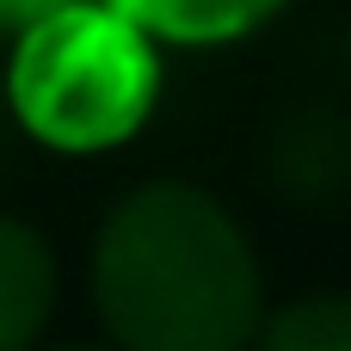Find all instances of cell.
<instances>
[{
  "mask_svg": "<svg viewBox=\"0 0 351 351\" xmlns=\"http://www.w3.org/2000/svg\"><path fill=\"white\" fill-rule=\"evenodd\" d=\"M93 302L123 351H247L265 278L241 222L185 179H148L99 228Z\"/></svg>",
  "mask_w": 351,
  "mask_h": 351,
  "instance_id": "obj_1",
  "label": "cell"
},
{
  "mask_svg": "<svg viewBox=\"0 0 351 351\" xmlns=\"http://www.w3.org/2000/svg\"><path fill=\"white\" fill-rule=\"evenodd\" d=\"M6 99L19 130L62 154H93L123 142L154 105V49L130 12L49 6L6 68Z\"/></svg>",
  "mask_w": 351,
  "mask_h": 351,
  "instance_id": "obj_2",
  "label": "cell"
},
{
  "mask_svg": "<svg viewBox=\"0 0 351 351\" xmlns=\"http://www.w3.org/2000/svg\"><path fill=\"white\" fill-rule=\"evenodd\" d=\"M49 308H56V253H49V241L31 222L0 216V351H31Z\"/></svg>",
  "mask_w": 351,
  "mask_h": 351,
  "instance_id": "obj_3",
  "label": "cell"
},
{
  "mask_svg": "<svg viewBox=\"0 0 351 351\" xmlns=\"http://www.w3.org/2000/svg\"><path fill=\"white\" fill-rule=\"evenodd\" d=\"M351 167V136L333 117H296L278 136V179L296 197H327Z\"/></svg>",
  "mask_w": 351,
  "mask_h": 351,
  "instance_id": "obj_4",
  "label": "cell"
},
{
  "mask_svg": "<svg viewBox=\"0 0 351 351\" xmlns=\"http://www.w3.org/2000/svg\"><path fill=\"white\" fill-rule=\"evenodd\" d=\"M265 351H351V296H302L259 327Z\"/></svg>",
  "mask_w": 351,
  "mask_h": 351,
  "instance_id": "obj_5",
  "label": "cell"
},
{
  "mask_svg": "<svg viewBox=\"0 0 351 351\" xmlns=\"http://www.w3.org/2000/svg\"><path fill=\"white\" fill-rule=\"evenodd\" d=\"M142 31H167V37H191V43H216V37H241L265 19V6H142L130 12Z\"/></svg>",
  "mask_w": 351,
  "mask_h": 351,
  "instance_id": "obj_6",
  "label": "cell"
},
{
  "mask_svg": "<svg viewBox=\"0 0 351 351\" xmlns=\"http://www.w3.org/2000/svg\"><path fill=\"white\" fill-rule=\"evenodd\" d=\"M12 136H19V117H12V99H6V74H0V173L12 160Z\"/></svg>",
  "mask_w": 351,
  "mask_h": 351,
  "instance_id": "obj_7",
  "label": "cell"
},
{
  "mask_svg": "<svg viewBox=\"0 0 351 351\" xmlns=\"http://www.w3.org/2000/svg\"><path fill=\"white\" fill-rule=\"evenodd\" d=\"M68 351H99V346H68Z\"/></svg>",
  "mask_w": 351,
  "mask_h": 351,
  "instance_id": "obj_8",
  "label": "cell"
}]
</instances>
